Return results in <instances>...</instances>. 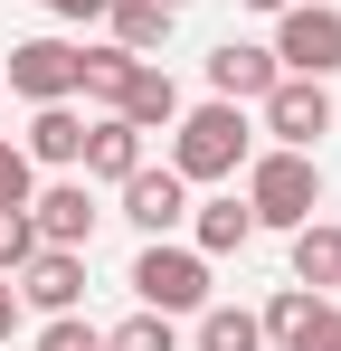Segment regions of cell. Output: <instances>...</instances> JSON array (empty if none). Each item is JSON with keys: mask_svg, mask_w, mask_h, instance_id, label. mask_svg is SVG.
I'll return each mask as SVG.
<instances>
[{"mask_svg": "<svg viewBox=\"0 0 341 351\" xmlns=\"http://www.w3.org/2000/svg\"><path fill=\"white\" fill-rule=\"evenodd\" d=\"M38 351H105V332L76 323V313H48V323H38Z\"/></svg>", "mask_w": 341, "mask_h": 351, "instance_id": "22", "label": "cell"}, {"mask_svg": "<svg viewBox=\"0 0 341 351\" xmlns=\"http://www.w3.org/2000/svg\"><path fill=\"white\" fill-rule=\"evenodd\" d=\"M170 114H180V86H170V66H133V86H123V123L133 133H170Z\"/></svg>", "mask_w": 341, "mask_h": 351, "instance_id": "15", "label": "cell"}, {"mask_svg": "<svg viewBox=\"0 0 341 351\" xmlns=\"http://www.w3.org/2000/svg\"><path fill=\"white\" fill-rule=\"evenodd\" d=\"M10 285H19V313H76L86 304V247H38Z\"/></svg>", "mask_w": 341, "mask_h": 351, "instance_id": "9", "label": "cell"}, {"mask_svg": "<svg viewBox=\"0 0 341 351\" xmlns=\"http://www.w3.org/2000/svg\"><path fill=\"white\" fill-rule=\"evenodd\" d=\"M105 351H180V332H170V313L142 304V313H123V323L105 332Z\"/></svg>", "mask_w": 341, "mask_h": 351, "instance_id": "19", "label": "cell"}, {"mask_svg": "<svg viewBox=\"0 0 341 351\" xmlns=\"http://www.w3.org/2000/svg\"><path fill=\"white\" fill-rule=\"evenodd\" d=\"M133 294H142L152 313H199V304H209V256L180 247V237H142V256H133Z\"/></svg>", "mask_w": 341, "mask_h": 351, "instance_id": "3", "label": "cell"}, {"mask_svg": "<svg viewBox=\"0 0 341 351\" xmlns=\"http://www.w3.org/2000/svg\"><path fill=\"white\" fill-rule=\"evenodd\" d=\"M294 285H313V294L341 285V228L332 219H303V228H294Z\"/></svg>", "mask_w": 341, "mask_h": 351, "instance_id": "16", "label": "cell"}, {"mask_svg": "<svg viewBox=\"0 0 341 351\" xmlns=\"http://www.w3.org/2000/svg\"><path fill=\"white\" fill-rule=\"evenodd\" d=\"M170 19H180V10H162V0H105L114 48H133V58H162V48H170Z\"/></svg>", "mask_w": 341, "mask_h": 351, "instance_id": "14", "label": "cell"}, {"mask_svg": "<svg viewBox=\"0 0 341 351\" xmlns=\"http://www.w3.org/2000/svg\"><path fill=\"white\" fill-rule=\"evenodd\" d=\"M275 76H284L275 48H256V38H227V48H209V95H227V105H256Z\"/></svg>", "mask_w": 341, "mask_h": 351, "instance_id": "10", "label": "cell"}, {"mask_svg": "<svg viewBox=\"0 0 341 351\" xmlns=\"http://www.w3.org/2000/svg\"><path fill=\"white\" fill-rule=\"evenodd\" d=\"M199 351H266V323L247 304H199Z\"/></svg>", "mask_w": 341, "mask_h": 351, "instance_id": "18", "label": "cell"}, {"mask_svg": "<svg viewBox=\"0 0 341 351\" xmlns=\"http://www.w3.org/2000/svg\"><path fill=\"white\" fill-rule=\"evenodd\" d=\"M29 228H38V247H95V190H86V171H57L48 190H29Z\"/></svg>", "mask_w": 341, "mask_h": 351, "instance_id": "8", "label": "cell"}, {"mask_svg": "<svg viewBox=\"0 0 341 351\" xmlns=\"http://www.w3.org/2000/svg\"><path fill=\"white\" fill-rule=\"evenodd\" d=\"M0 105H10V95H0Z\"/></svg>", "mask_w": 341, "mask_h": 351, "instance_id": "28", "label": "cell"}, {"mask_svg": "<svg viewBox=\"0 0 341 351\" xmlns=\"http://www.w3.org/2000/svg\"><path fill=\"white\" fill-rule=\"evenodd\" d=\"M180 228H190L199 256H237V247L256 237V219H247V199H190V219H180Z\"/></svg>", "mask_w": 341, "mask_h": 351, "instance_id": "12", "label": "cell"}, {"mask_svg": "<svg viewBox=\"0 0 341 351\" xmlns=\"http://www.w3.org/2000/svg\"><path fill=\"white\" fill-rule=\"evenodd\" d=\"M133 162H142V133H133L123 114H95V123H86V152H76L86 180H123Z\"/></svg>", "mask_w": 341, "mask_h": 351, "instance_id": "13", "label": "cell"}, {"mask_svg": "<svg viewBox=\"0 0 341 351\" xmlns=\"http://www.w3.org/2000/svg\"><path fill=\"white\" fill-rule=\"evenodd\" d=\"M114 199H123V219L142 237H170L180 219H190V180L170 171V162H133V171L114 180Z\"/></svg>", "mask_w": 341, "mask_h": 351, "instance_id": "7", "label": "cell"}, {"mask_svg": "<svg viewBox=\"0 0 341 351\" xmlns=\"http://www.w3.org/2000/svg\"><path fill=\"white\" fill-rule=\"evenodd\" d=\"M247 10H266V19H275V10H294V0H247Z\"/></svg>", "mask_w": 341, "mask_h": 351, "instance_id": "26", "label": "cell"}, {"mask_svg": "<svg viewBox=\"0 0 341 351\" xmlns=\"http://www.w3.org/2000/svg\"><path fill=\"white\" fill-rule=\"evenodd\" d=\"M76 76H86L76 38H19L10 66H0V95H19V105H76Z\"/></svg>", "mask_w": 341, "mask_h": 351, "instance_id": "4", "label": "cell"}, {"mask_svg": "<svg viewBox=\"0 0 341 351\" xmlns=\"http://www.w3.org/2000/svg\"><path fill=\"white\" fill-rule=\"evenodd\" d=\"M10 332H19V285L0 276V351H10Z\"/></svg>", "mask_w": 341, "mask_h": 351, "instance_id": "25", "label": "cell"}, {"mask_svg": "<svg viewBox=\"0 0 341 351\" xmlns=\"http://www.w3.org/2000/svg\"><path fill=\"white\" fill-rule=\"evenodd\" d=\"M294 351H341V304H332V294H323V313L294 332Z\"/></svg>", "mask_w": 341, "mask_h": 351, "instance_id": "23", "label": "cell"}, {"mask_svg": "<svg viewBox=\"0 0 341 351\" xmlns=\"http://www.w3.org/2000/svg\"><path fill=\"white\" fill-rule=\"evenodd\" d=\"M38 171H76V152H86V114L76 105H29V143H19Z\"/></svg>", "mask_w": 341, "mask_h": 351, "instance_id": "11", "label": "cell"}, {"mask_svg": "<svg viewBox=\"0 0 341 351\" xmlns=\"http://www.w3.org/2000/svg\"><path fill=\"white\" fill-rule=\"evenodd\" d=\"M256 105H266V133H275L284 152H313L332 133V76H275Z\"/></svg>", "mask_w": 341, "mask_h": 351, "instance_id": "6", "label": "cell"}, {"mask_svg": "<svg viewBox=\"0 0 341 351\" xmlns=\"http://www.w3.org/2000/svg\"><path fill=\"white\" fill-rule=\"evenodd\" d=\"M275 66L284 76H341V10L332 0L275 10Z\"/></svg>", "mask_w": 341, "mask_h": 351, "instance_id": "5", "label": "cell"}, {"mask_svg": "<svg viewBox=\"0 0 341 351\" xmlns=\"http://www.w3.org/2000/svg\"><path fill=\"white\" fill-rule=\"evenodd\" d=\"M29 190H38V162L0 133V209H29Z\"/></svg>", "mask_w": 341, "mask_h": 351, "instance_id": "20", "label": "cell"}, {"mask_svg": "<svg viewBox=\"0 0 341 351\" xmlns=\"http://www.w3.org/2000/svg\"><path fill=\"white\" fill-rule=\"evenodd\" d=\"M162 10H190V0H162Z\"/></svg>", "mask_w": 341, "mask_h": 351, "instance_id": "27", "label": "cell"}, {"mask_svg": "<svg viewBox=\"0 0 341 351\" xmlns=\"http://www.w3.org/2000/svg\"><path fill=\"white\" fill-rule=\"evenodd\" d=\"M247 152H256V133H247V105H227V95L170 114V171L180 180H237Z\"/></svg>", "mask_w": 341, "mask_h": 351, "instance_id": "1", "label": "cell"}, {"mask_svg": "<svg viewBox=\"0 0 341 351\" xmlns=\"http://www.w3.org/2000/svg\"><path fill=\"white\" fill-rule=\"evenodd\" d=\"M133 66H142V58H133V48H114V38H105V48H86V76H76V95H95V114H123V86H133Z\"/></svg>", "mask_w": 341, "mask_h": 351, "instance_id": "17", "label": "cell"}, {"mask_svg": "<svg viewBox=\"0 0 341 351\" xmlns=\"http://www.w3.org/2000/svg\"><path fill=\"white\" fill-rule=\"evenodd\" d=\"M38 256V228H29V209H0V276H19Z\"/></svg>", "mask_w": 341, "mask_h": 351, "instance_id": "21", "label": "cell"}, {"mask_svg": "<svg viewBox=\"0 0 341 351\" xmlns=\"http://www.w3.org/2000/svg\"><path fill=\"white\" fill-rule=\"evenodd\" d=\"M247 219L256 228H303V219H323V162L313 152H247Z\"/></svg>", "mask_w": 341, "mask_h": 351, "instance_id": "2", "label": "cell"}, {"mask_svg": "<svg viewBox=\"0 0 341 351\" xmlns=\"http://www.w3.org/2000/svg\"><path fill=\"white\" fill-rule=\"evenodd\" d=\"M38 10H48V19H76V29H86V19H105V0H38Z\"/></svg>", "mask_w": 341, "mask_h": 351, "instance_id": "24", "label": "cell"}]
</instances>
